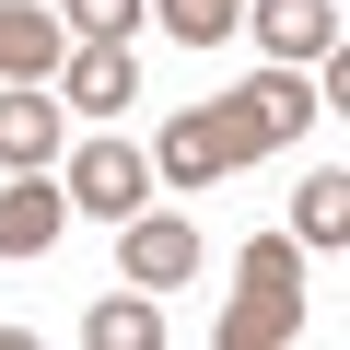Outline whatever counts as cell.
<instances>
[{
	"label": "cell",
	"instance_id": "cell-1",
	"mask_svg": "<svg viewBox=\"0 0 350 350\" xmlns=\"http://www.w3.org/2000/svg\"><path fill=\"white\" fill-rule=\"evenodd\" d=\"M304 338V245L292 234H257L234 257V304L211 327V350H292Z\"/></svg>",
	"mask_w": 350,
	"mask_h": 350
},
{
	"label": "cell",
	"instance_id": "cell-2",
	"mask_svg": "<svg viewBox=\"0 0 350 350\" xmlns=\"http://www.w3.org/2000/svg\"><path fill=\"white\" fill-rule=\"evenodd\" d=\"M234 163H257V152L234 140V117H222V94H211V105H187V117H163V140H152V187H187V199H199V187H222Z\"/></svg>",
	"mask_w": 350,
	"mask_h": 350
},
{
	"label": "cell",
	"instance_id": "cell-3",
	"mask_svg": "<svg viewBox=\"0 0 350 350\" xmlns=\"http://www.w3.org/2000/svg\"><path fill=\"white\" fill-rule=\"evenodd\" d=\"M59 199H70V211H94V222L152 211V152H140V140H117V129H105V140H82V152L59 163Z\"/></svg>",
	"mask_w": 350,
	"mask_h": 350
},
{
	"label": "cell",
	"instance_id": "cell-4",
	"mask_svg": "<svg viewBox=\"0 0 350 350\" xmlns=\"http://www.w3.org/2000/svg\"><path fill=\"white\" fill-rule=\"evenodd\" d=\"M222 117H234V140H245V152H280V140H292L304 117H327V105H315V82H304L292 59H269L257 82H234V94H222Z\"/></svg>",
	"mask_w": 350,
	"mask_h": 350
},
{
	"label": "cell",
	"instance_id": "cell-5",
	"mask_svg": "<svg viewBox=\"0 0 350 350\" xmlns=\"http://www.w3.org/2000/svg\"><path fill=\"white\" fill-rule=\"evenodd\" d=\"M59 105H82V117L140 105V59H129V36H70V59H59Z\"/></svg>",
	"mask_w": 350,
	"mask_h": 350
},
{
	"label": "cell",
	"instance_id": "cell-6",
	"mask_svg": "<svg viewBox=\"0 0 350 350\" xmlns=\"http://www.w3.org/2000/svg\"><path fill=\"white\" fill-rule=\"evenodd\" d=\"M245 36H257L269 59H292V70H315V59L338 47V0H245Z\"/></svg>",
	"mask_w": 350,
	"mask_h": 350
},
{
	"label": "cell",
	"instance_id": "cell-7",
	"mask_svg": "<svg viewBox=\"0 0 350 350\" xmlns=\"http://www.w3.org/2000/svg\"><path fill=\"white\" fill-rule=\"evenodd\" d=\"M117 257H129L140 292H175V280L199 269V234L175 222V211H129V222H117Z\"/></svg>",
	"mask_w": 350,
	"mask_h": 350
},
{
	"label": "cell",
	"instance_id": "cell-8",
	"mask_svg": "<svg viewBox=\"0 0 350 350\" xmlns=\"http://www.w3.org/2000/svg\"><path fill=\"white\" fill-rule=\"evenodd\" d=\"M59 140H70V105H47L36 82H0V163L36 175V163H59Z\"/></svg>",
	"mask_w": 350,
	"mask_h": 350
},
{
	"label": "cell",
	"instance_id": "cell-9",
	"mask_svg": "<svg viewBox=\"0 0 350 350\" xmlns=\"http://www.w3.org/2000/svg\"><path fill=\"white\" fill-rule=\"evenodd\" d=\"M59 222H70V199H59V175H47V163L0 187V257H47V245H59Z\"/></svg>",
	"mask_w": 350,
	"mask_h": 350
},
{
	"label": "cell",
	"instance_id": "cell-10",
	"mask_svg": "<svg viewBox=\"0 0 350 350\" xmlns=\"http://www.w3.org/2000/svg\"><path fill=\"white\" fill-rule=\"evenodd\" d=\"M59 59H70V24L36 0H0V82H47Z\"/></svg>",
	"mask_w": 350,
	"mask_h": 350
},
{
	"label": "cell",
	"instance_id": "cell-11",
	"mask_svg": "<svg viewBox=\"0 0 350 350\" xmlns=\"http://www.w3.org/2000/svg\"><path fill=\"white\" fill-rule=\"evenodd\" d=\"M82 338H94V350H163V304L129 280V292H105V304L82 315Z\"/></svg>",
	"mask_w": 350,
	"mask_h": 350
},
{
	"label": "cell",
	"instance_id": "cell-12",
	"mask_svg": "<svg viewBox=\"0 0 350 350\" xmlns=\"http://www.w3.org/2000/svg\"><path fill=\"white\" fill-rule=\"evenodd\" d=\"M292 245H350V175H338V163L304 187V211H292Z\"/></svg>",
	"mask_w": 350,
	"mask_h": 350
},
{
	"label": "cell",
	"instance_id": "cell-13",
	"mask_svg": "<svg viewBox=\"0 0 350 350\" xmlns=\"http://www.w3.org/2000/svg\"><path fill=\"white\" fill-rule=\"evenodd\" d=\"M152 12H163L175 36H187V47H222V36L245 24V0H152Z\"/></svg>",
	"mask_w": 350,
	"mask_h": 350
},
{
	"label": "cell",
	"instance_id": "cell-14",
	"mask_svg": "<svg viewBox=\"0 0 350 350\" xmlns=\"http://www.w3.org/2000/svg\"><path fill=\"white\" fill-rule=\"evenodd\" d=\"M140 12H152V0H70V12H59V24H70V36H129Z\"/></svg>",
	"mask_w": 350,
	"mask_h": 350
}]
</instances>
